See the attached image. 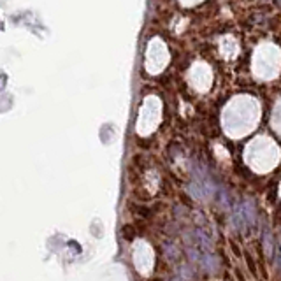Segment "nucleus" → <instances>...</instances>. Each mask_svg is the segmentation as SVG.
<instances>
[{"mask_svg": "<svg viewBox=\"0 0 281 281\" xmlns=\"http://www.w3.org/2000/svg\"><path fill=\"white\" fill-rule=\"evenodd\" d=\"M278 255H280L278 258H280V267H281V246H278Z\"/></svg>", "mask_w": 281, "mask_h": 281, "instance_id": "1", "label": "nucleus"}]
</instances>
